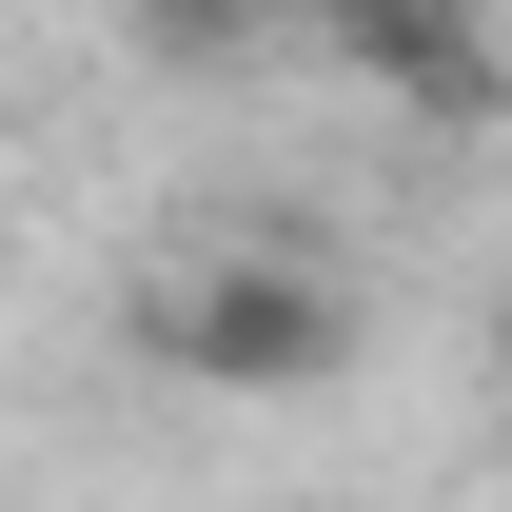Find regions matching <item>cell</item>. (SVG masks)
<instances>
[{
  "label": "cell",
  "instance_id": "1",
  "mask_svg": "<svg viewBox=\"0 0 512 512\" xmlns=\"http://www.w3.org/2000/svg\"><path fill=\"white\" fill-rule=\"evenodd\" d=\"M138 355L197 375V394H316L355 355V296H335L316 256H197V276L138 296Z\"/></svg>",
  "mask_w": 512,
  "mask_h": 512
},
{
  "label": "cell",
  "instance_id": "2",
  "mask_svg": "<svg viewBox=\"0 0 512 512\" xmlns=\"http://www.w3.org/2000/svg\"><path fill=\"white\" fill-rule=\"evenodd\" d=\"M316 40H335L355 79H394L414 119H493V99H512V60H493L473 0H316Z\"/></svg>",
  "mask_w": 512,
  "mask_h": 512
},
{
  "label": "cell",
  "instance_id": "3",
  "mask_svg": "<svg viewBox=\"0 0 512 512\" xmlns=\"http://www.w3.org/2000/svg\"><path fill=\"white\" fill-rule=\"evenodd\" d=\"M493 394H512V296H493Z\"/></svg>",
  "mask_w": 512,
  "mask_h": 512
}]
</instances>
